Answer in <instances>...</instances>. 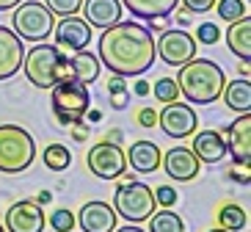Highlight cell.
<instances>
[{
	"instance_id": "obj_5",
	"label": "cell",
	"mask_w": 251,
	"mask_h": 232,
	"mask_svg": "<svg viewBox=\"0 0 251 232\" xmlns=\"http://www.w3.org/2000/svg\"><path fill=\"white\" fill-rule=\"evenodd\" d=\"M113 210L116 216H122L127 224H141L147 221L152 213L157 210V202H155V194L147 182H138V180H130L122 182L113 194Z\"/></svg>"
},
{
	"instance_id": "obj_41",
	"label": "cell",
	"mask_w": 251,
	"mask_h": 232,
	"mask_svg": "<svg viewBox=\"0 0 251 232\" xmlns=\"http://www.w3.org/2000/svg\"><path fill=\"white\" fill-rule=\"evenodd\" d=\"M113 232H144L141 227H116Z\"/></svg>"
},
{
	"instance_id": "obj_43",
	"label": "cell",
	"mask_w": 251,
	"mask_h": 232,
	"mask_svg": "<svg viewBox=\"0 0 251 232\" xmlns=\"http://www.w3.org/2000/svg\"><path fill=\"white\" fill-rule=\"evenodd\" d=\"M100 119H102V113L100 111H89V122H100Z\"/></svg>"
},
{
	"instance_id": "obj_11",
	"label": "cell",
	"mask_w": 251,
	"mask_h": 232,
	"mask_svg": "<svg viewBox=\"0 0 251 232\" xmlns=\"http://www.w3.org/2000/svg\"><path fill=\"white\" fill-rule=\"evenodd\" d=\"M45 224V210L36 199H20L6 213V232H42Z\"/></svg>"
},
{
	"instance_id": "obj_27",
	"label": "cell",
	"mask_w": 251,
	"mask_h": 232,
	"mask_svg": "<svg viewBox=\"0 0 251 232\" xmlns=\"http://www.w3.org/2000/svg\"><path fill=\"white\" fill-rule=\"evenodd\" d=\"M218 6V17H221L224 23H235V20H240L243 14H249V6H246L243 0H215Z\"/></svg>"
},
{
	"instance_id": "obj_23",
	"label": "cell",
	"mask_w": 251,
	"mask_h": 232,
	"mask_svg": "<svg viewBox=\"0 0 251 232\" xmlns=\"http://www.w3.org/2000/svg\"><path fill=\"white\" fill-rule=\"evenodd\" d=\"M69 67H72V77L80 80L83 86H89L100 77V58L94 52H89L86 47L83 50H75V55L69 58Z\"/></svg>"
},
{
	"instance_id": "obj_12",
	"label": "cell",
	"mask_w": 251,
	"mask_h": 232,
	"mask_svg": "<svg viewBox=\"0 0 251 232\" xmlns=\"http://www.w3.org/2000/svg\"><path fill=\"white\" fill-rule=\"evenodd\" d=\"M160 166L166 169L169 180H174V182H191L201 172V160L188 147H174V150H169L160 157Z\"/></svg>"
},
{
	"instance_id": "obj_19",
	"label": "cell",
	"mask_w": 251,
	"mask_h": 232,
	"mask_svg": "<svg viewBox=\"0 0 251 232\" xmlns=\"http://www.w3.org/2000/svg\"><path fill=\"white\" fill-rule=\"evenodd\" d=\"M125 157H127V163L133 166L135 172L152 174V172H157V169H160L163 152H160V147H157L155 141H147V138H141V141L130 144V152H125Z\"/></svg>"
},
{
	"instance_id": "obj_21",
	"label": "cell",
	"mask_w": 251,
	"mask_h": 232,
	"mask_svg": "<svg viewBox=\"0 0 251 232\" xmlns=\"http://www.w3.org/2000/svg\"><path fill=\"white\" fill-rule=\"evenodd\" d=\"M122 3H125L122 8H130V14L141 20H163L179 6V0H122Z\"/></svg>"
},
{
	"instance_id": "obj_1",
	"label": "cell",
	"mask_w": 251,
	"mask_h": 232,
	"mask_svg": "<svg viewBox=\"0 0 251 232\" xmlns=\"http://www.w3.org/2000/svg\"><path fill=\"white\" fill-rule=\"evenodd\" d=\"M97 58L108 67V72L122 77H141L152 69L157 52L152 30L141 23H113L111 28H102V36L97 42Z\"/></svg>"
},
{
	"instance_id": "obj_28",
	"label": "cell",
	"mask_w": 251,
	"mask_h": 232,
	"mask_svg": "<svg viewBox=\"0 0 251 232\" xmlns=\"http://www.w3.org/2000/svg\"><path fill=\"white\" fill-rule=\"evenodd\" d=\"M155 97L160 100L163 105L166 103H174V100L179 97V89H177V80H174V77H157L155 80Z\"/></svg>"
},
{
	"instance_id": "obj_45",
	"label": "cell",
	"mask_w": 251,
	"mask_h": 232,
	"mask_svg": "<svg viewBox=\"0 0 251 232\" xmlns=\"http://www.w3.org/2000/svg\"><path fill=\"white\" fill-rule=\"evenodd\" d=\"M0 232H6V227H3V224H0Z\"/></svg>"
},
{
	"instance_id": "obj_31",
	"label": "cell",
	"mask_w": 251,
	"mask_h": 232,
	"mask_svg": "<svg viewBox=\"0 0 251 232\" xmlns=\"http://www.w3.org/2000/svg\"><path fill=\"white\" fill-rule=\"evenodd\" d=\"M50 227H52L55 232H72V227H75V213H72V210H67V207L52 210Z\"/></svg>"
},
{
	"instance_id": "obj_26",
	"label": "cell",
	"mask_w": 251,
	"mask_h": 232,
	"mask_svg": "<svg viewBox=\"0 0 251 232\" xmlns=\"http://www.w3.org/2000/svg\"><path fill=\"white\" fill-rule=\"evenodd\" d=\"M42 160H45V166L50 172H64V169H69V163H72V152H69L64 144H50V147H45V152H42Z\"/></svg>"
},
{
	"instance_id": "obj_6",
	"label": "cell",
	"mask_w": 251,
	"mask_h": 232,
	"mask_svg": "<svg viewBox=\"0 0 251 232\" xmlns=\"http://www.w3.org/2000/svg\"><path fill=\"white\" fill-rule=\"evenodd\" d=\"M52 25L55 17L47 6H42L39 0H25L17 3L14 14H11V28L20 39L28 42H47V36H52Z\"/></svg>"
},
{
	"instance_id": "obj_15",
	"label": "cell",
	"mask_w": 251,
	"mask_h": 232,
	"mask_svg": "<svg viewBox=\"0 0 251 232\" xmlns=\"http://www.w3.org/2000/svg\"><path fill=\"white\" fill-rule=\"evenodd\" d=\"M23 58H25L23 39L17 36L11 28L0 25V80L14 77L23 69Z\"/></svg>"
},
{
	"instance_id": "obj_13",
	"label": "cell",
	"mask_w": 251,
	"mask_h": 232,
	"mask_svg": "<svg viewBox=\"0 0 251 232\" xmlns=\"http://www.w3.org/2000/svg\"><path fill=\"white\" fill-rule=\"evenodd\" d=\"M52 36H55V47L64 50H83L91 42V25L83 17H61L58 25H52Z\"/></svg>"
},
{
	"instance_id": "obj_24",
	"label": "cell",
	"mask_w": 251,
	"mask_h": 232,
	"mask_svg": "<svg viewBox=\"0 0 251 232\" xmlns=\"http://www.w3.org/2000/svg\"><path fill=\"white\" fill-rule=\"evenodd\" d=\"M147 221H149V230L147 232H185V221L171 207L155 210Z\"/></svg>"
},
{
	"instance_id": "obj_8",
	"label": "cell",
	"mask_w": 251,
	"mask_h": 232,
	"mask_svg": "<svg viewBox=\"0 0 251 232\" xmlns=\"http://www.w3.org/2000/svg\"><path fill=\"white\" fill-rule=\"evenodd\" d=\"M86 163H89V172L94 177H100V180H116V177L125 174L127 157H125V150L116 141H100L89 150Z\"/></svg>"
},
{
	"instance_id": "obj_9",
	"label": "cell",
	"mask_w": 251,
	"mask_h": 232,
	"mask_svg": "<svg viewBox=\"0 0 251 232\" xmlns=\"http://www.w3.org/2000/svg\"><path fill=\"white\" fill-rule=\"evenodd\" d=\"M155 52L160 55L163 64L169 67H182L191 58H196V39L188 30H163L160 39L155 42Z\"/></svg>"
},
{
	"instance_id": "obj_4",
	"label": "cell",
	"mask_w": 251,
	"mask_h": 232,
	"mask_svg": "<svg viewBox=\"0 0 251 232\" xmlns=\"http://www.w3.org/2000/svg\"><path fill=\"white\" fill-rule=\"evenodd\" d=\"M36 157V141L20 125H0V172L20 174Z\"/></svg>"
},
{
	"instance_id": "obj_32",
	"label": "cell",
	"mask_w": 251,
	"mask_h": 232,
	"mask_svg": "<svg viewBox=\"0 0 251 232\" xmlns=\"http://www.w3.org/2000/svg\"><path fill=\"white\" fill-rule=\"evenodd\" d=\"M152 194H155L157 207H171V205H177V191L171 185H157Z\"/></svg>"
},
{
	"instance_id": "obj_7",
	"label": "cell",
	"mask_w": 251,
	"mask_h": 232,
	"mask_svg": "<svg viewBox=\"0 0 251 232\" xmlns=\"http://www.w3.org/2000/svg\"><path fill=\"white\" fill-rule=\"evenodd\" d=\"M50 91H52L50 105H52V111H55L61 125H72V122L83 119V113L89 111L91 94L80 80H75V77L61 80V83H55Z\"/></svg>"
},
{
	"instance_id": "obj_39",
	"label": "cell",
	"mask_w": 251,
	"mask_h": 232,
	"mask_svg": "<svg viewBox=\"0 0 251 232\" xmlns=\"http://www.w3.org/2000/svg\"><path fill=\"white\" fill-rule=\"evenodd\" d=\"M17 3H23V0H0V11H11Z\"/></svg>"
},
{
	"instance_id": "obj_2",
	"label": "cell",
	"mask_w": 251,
	"mask_h": 232,
	"mask_svg": "<svg viewBox=\"0 0 251 232\" xmlns=\"http://www.w3.org/2000/svg\"><path fill=\"white\" fill-rule=\"evenodd\" d=\"M226 75L224 69L210 58H191L177 72L179 97H185L193 105H210L221 97Z\"/></svg>"
},
{
	"instance_id": "obj_29",
	"label": "cell",
	"mask_w": 251,
	"mask_h": 232,
	"mask_svg": "<svg viewBox=\"0 0 251 232\" xmlns=\"http://www.w3.org/2000/svg\"><path fill=\"white\" fill-rule=\"evenodd\" d=\"M45 6L52 11V17H72L80 11L83 0H45Z\"/></svg>"
},
{
	"instance_id": "obj_22",
	"label": "cell",
	"mask_w": 251,
	"mask_h": 232,
	"mask_svg": "<svg viewBox=\"0 0 251 232\" xmlns=\"http://www.w3.org/2000/svg\"><path fill=\"white\" fill-rule=\"evenodd\" d=\"M221 97H224L229 111L249 113L251 111V83H249V77H237V80L224 83Z\"/></svg>"
},
{
	"instance_id": "obj_14",
	"label": "cell",
	"mask_w": 251,
	"mask_h": 232,
	"mask_svg": "<svg viewBox=\"0 0 251 232\" xmlns=\"http://www.w3.org/2000/svg\"><path fill=\"white\" fill-rule=\"evenodd\" d=\"M77 224H80L83 232H113L119 227V216L113 210V205L94 199V202H86L80 207Z\"/></svg>"
},
{
	"instance_id": "obj_18",
	"label": "cell",
	"mask_w": 251,
	"mask_h": 232,
	"mask_svg": "<svg viewBox=\"0 0 251 232\" xmlns=\"http://www.w3.org/2000/svg\"><path fill=\"white\" fill-rule=\"evenodd\" d=\"M83 20L91 28H111L122 20V3L119 0H83Z\"/></svg>"
},
{
	"instance_id": "obj_35",
	"label": "cell",
	"mask_w": 251,
	"mask_h": 232,
	"mask_svg": "<svg viewBox=\"0 0 251 232\" xmlns=\"http://www.w3.org/2000/svg\"><path fill=\"white\" fill-rule=\"evenodd\" d=\"M108 91H111V94H119V91H127L125 77H122V75H113L111 80H108Z\"/></svg>"
},
{
	"instance_id": "obj_16",
	"label": "cell",
	"mask_w": 251,
	"mask_h": 232,
	"mask_svg": "<svg viewBox=\"0 0 251 232\" xmlns=\"http://www.w3.org/2000/svg\"><path fill=\"white\" fill-rule=\"evenodd\" d=\"M226 152H232L237 166H249L251 160V116L240 113L226 133Z\"/></svg>"
},
{
	"instance_id": "obj_30",
	"label": "cell",
	"mask_w": 251,
	"mask_h": 232,
	"mask_svg": "<svg viewBox=\"0 0 251 232\" xmlns=\"http://www.w3.org/2000/svg\"><path fill=\"white\" fill-rule=\"evenodd\" d=\"M196 45H218V42H221V28H218V25L215 23H201L199 28H196Z\"/></svg>"
},
{
	"instance_id": "obj_36",
	"label": "cell",
	"mask_w": 251,
	"mask_h": 232,
	"mask_svg": "<svg viewBox=\"0 0 251 232\" xmlns=\"http://www.w3.org/2000/svg\"><path fill=\"white\" fill-rule=\"evenodd\" d=\"M111 97V105L116 108V111H122L127 105V100H130V91H119V94H108Z\"/></svg>"
},
{
	"instance_id": "obj_20",
	"label": "cell",
	"mask_w": 251,
	"mask_h": 232,
	"mask_svg": "<svg viewBox=\"0 0 251 232\" xmlns=\"http://www.w3.org/2000/svg\"><path fill=\"white\" fill-rule=\"evenodd\" d=\"M226 45L237 58H243L246 64H249V58H251V17L249 14H243L240 20H235V23H229Z\"/></svg>"
},
{
	"instance_id": "obj_17",
	"label": "cell",
	"mask_w": 251,
	"mask_h": 232,
	"mask_svg": "<svg viewBox=\"0 0 251 232\" xmlns=\"http://www.w3.org/2000/svg\"><path fill=\"white\" fill-rule=\"evenodd\" d=\"M193 135V155L201 163H221L226 155V135L221 130H199Z\"/></svg>"
},
{
	"instance_id": "obj_42",
	"label": "cell",
	"mask_w": 251,
	"mask_h": 232,
	"mask_svg": "<svg viewBox=\"0 0 251 232\" xmlns=\"http://www.w3.org/2000/svg\"><path fill=\"white\" fill-rule=\"evenodd\" d=\"M50 199H52V196L47 194V191H42V194L36 196V202H39V205H45V202H50Z\"/></svg>"
},
{
	"instance_id": "obj_10",
	"label": "cell",
	"mask_w": 251,
	"mask_h": 232,
	"mask_svg": "<svg viewBox=\"0 0 251 232\" xmlns=\"http://www.w3.org/2000/svg\"><path fill=\"white\" fill-rule=\"evenodd\" d=\"M157 125L169 138H188L199 128V116L191 105L174 100V103H166V108L157 113Z\"/></svg>"
},
{
	"instance_id": "obj_25",
	"label": "cell",
	"mask_w": 251,
	"mask_h": 232,
	"mask_svg": "<svg viewBox=\"0 0 251 232\" xmlns=\"http://www.w3.org/2000/svg\"><path fill=\"white\" fill-rule=\"evenodd\" d=\"M218 224H221V230L240 232L249 224V216H246V210L240 207V205L229 202V205H221V210H218Z\"/></svg>"
},
{
	"instance_id": "obj_44",
	"label": "cell",
	"mask_w": 251,
	"mask_h": 232,
	"mask_svg": "<svg viewBox=\"0 0 251 232\" xmlns=\"http://www.w3.org/2000/svg\"><path fill=\"white\" fill-rule=\"evenodd\" d=\"M210 232H229V230H221V227H215V230H210Z\"/></svg>"
},
{
	"instance_id": "obj_38",
	"label": "cell",
	"mask_w": 251,
	"mask_h": 232,
	"mask_svg": "<svg viewBox=\"0 0 251 232\" xmlns=\"http://www.w3.org/2000/svg\"><path fill=\"white\" fill-rule=\"evenodd\" d=\"M135 94H138V97H147V94H149V83L147 80H138V83H135Z\"/></svg>"
},
{
	"instance_id": "obj_33",
	"label": "cell",
	"mask_w": 251,
	"mask_h": 232,
	"mask_svg": "<svg viewBox=\"0 0 251 232\" xmlns=\"http://www.w3.org/2000/svg\"><path fill=\"white\" fill-rule=\"evenodd\" d=\"M182 6L191 11V14H204L215 6V0H182Z\"/></svg>"
},
{
	"instance_id": "obj_3",
	"label": "cell",
	"mask_w": 251,
	"mask_h": 232,
	"mask_svg": "<svg viewBox=\"0 0 251 232\" xmlns=\"http://www.w3.org/2000/svg\"><path fill=\"white\" fill-rule=\"evenodd\" d=\"M23 69H25V77L36 89H52L55 83L72 77L69 58L61 52V47L47 45V42H36L30 50H25Z\"/></svg>"
},
{
	"instance_id": "obj_34",
	"label": "cell",
	"mask_w": 251,
	"mask_h": 232,
	"mask_svg": "<svg viewBox=\"0 0 251 232\" xmlns=\"http://www.w3.org/2000/svg\"><path fill=\"white\" fill-rule=\"evenodd\" d=\"M138 125L141 128H155L157 125V111H152V108H141L138 111Z\"/></svg>"
},
{
	"instance_id": "obj_37",
	"label": "cell",
	"mask_w": 251,
	"mask_h": 232,
	"mask_svg": "<svg viewBox=\"0 0 251 232\" xmlns=\"http://www.w3.org/2000/svg\"><path fill=\"white\" fill-rule=\"evenodd\" d=\"M72 138H75V141H86V138H89V128H86V125H83V119H77V122H75Z\"/></svg>"
},
{
	"instance_id": "obj_40",
	"label": "cell",
	"mask_w": 251,
	"mask_h": 232,
	"mask_svg": "<svg viewBox=\"0 0 251 232\" xmlns=\"http://www.w3.org/2000/svg\"><path fill=\"white\" fill-rule=\"evenodd\" d=\"M188 14H191L188 8H185V11H177V23H179V25H188V20H191Z\"/></svg>"
}]
</instances>
